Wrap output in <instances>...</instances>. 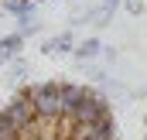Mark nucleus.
Here are the masks:
<instances>
[{
	"label": "nucleus",
	"instance_id": "obj_6",
	"mask_svg": "<svg viewBox=\"0 0 147 140\" xmlns=\"http://www.w3.org/2000/svg\"><path fill=\"white\" fill-rule=\"evenodd\" d=\"M144 140H147V137H144Z\"/></svg>",
	"mask_w": 147,
	"mask_h": 140
},
{
	"label": "nucleus",
	"instance_id": "obj_1",
	"mask_svg": "<svg viewBox=\"0 0 147 140\" xmlns=\"http://www.w3.org/2000/svg\"><path fill=\"white\" fill-rule=\"evenodd\" d=\"M21 48H24V34H21V31H14V34H3V38H0V65L14 62V58L21 55Z\"/></svg>",
	"mask_w": 147,
	"mask_h": 140
},
{
	"label": "nucleus",
	"instance_id": "obj_5",
	"mask_svg": "<svg viewBox=\"0 0 147 140\" xmlns=\"http://www.w3.org/2000/svg\"><path fill=\"white\" fill-rule=\"evenodd\" d=\"M123 7L130 14H144V0H123Z\"/></svg>",
	"mask_w": 147,
	"mask_h": 140
},
{
	"label": "nucleus",
	"instance_id": "obj_3",
	"mask_svg": "<svg viewBox=\"0 0 147 140\" xmlns=\"http://www.w3.org/2000/svg\"><path fill=\"white\" fill-rule=\"evenodd\" d=\"M72 55H75V58H82V62H86V58H96V55H103V41H99V38H86V41L75 44Z\"/></svg>",
	"mask_w": 147,
	"mask_h": 140
},
{
	"label": "nucleus",
	"instance_id": "obj_4",
	"mask_svg": "<svg viewBox=\"0 0 147 140\" xmlns=\"http://www.w3.org/2000/svg\"><path fill=\"white\" fill-rule=\"evenodd\" d=\"M7 10H14V14H24V10H31L34 3H41V0H0Z\"/></svg>",
	"mask_w": 147,
	"mask_h": 140
},
{
	"label": "nucleus",
	"instance_id": "obj_2",
	"mask_svg": "<svg viewBox=\"0 0 147 140\" xmlns=\"http://www.w3.org/2000/svg\"><path fill=\"white\" fill-rule=\"evenodd\" d=\"M72 51H75L72 31H62V34H55V38L45 41V55H72Z\"/></svg>",
	"mask_w": 147,
	"mask_h": 140
}]
</instances>
